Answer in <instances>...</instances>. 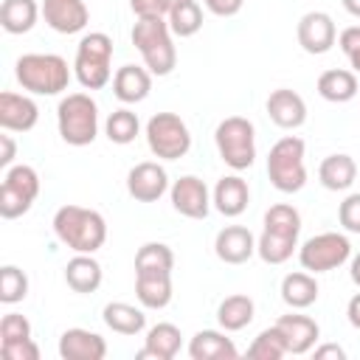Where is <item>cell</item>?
<instances>
[{"label":"cell","instance_id":"41","mask_svg":"<svg viewBox=\"0 0 360 360\" xmlns=\"http://www.w3.org/2000/svg\"><path fill=\"white\" fill-rule=\"evenodd\" d=\"M338 45H340V51L346 53L352 70L360 73V25H349V28H343L340 37H338Z\"/></svg>","mask_w":360,"mask_h":360},{"label":"cell","instance_id":"26","mask_svg":"<svg viewBox=\"0 0 360 360\" xmlns=\"http://www.w3.org/2000/svg\"><path fill=\"white\" fill-rule=\"evenodd\" d=\"M354 177H357V163L352 155H343V152L323 158L318 166V180L326 191H346L352 188Z\"/></svg>","mask_w":360,"mask_h":360},{"label":"cell","instance_id":"25","mask_svg":"<svg viewBox=\"0 0 360 360\" xmlns=\"http://www.w3.org/2000/svg\"><path fill=\"white\" fill-rule=\"evenodd\" d=\"M135 298L143 309H163L172 301V273H135Z\"/></svg>","mask_w":360,"mask_h":360},{"label":"cell","instance_id":"46","mask_svg":"<svg viewBox=\"0 0 360 360\" xmlns=\"http://www.w3.org/2000/svg\"><path fill=\"white\" fill-rule=\"evenodd\" d=\"M343 360L346 357V352L338 346V343H323V346H318L315 349V360Z\"/></svg>","mask_w":360,"mask_h":360},{"label":"cell","instance_id":"35","mask_svg":"<svg viewBox=\"0 0 360 360\" xmlns=\"http://www.w3.org/2000/svg\"><path fill=\"white\" fill-rule=\"evenodd\" d=\"M264 231L298 239V233H301V214L292 205H287V202H276V205H270L264 211Z\"/></svg>","mask_w":360,"mask_h":360},{"label":"cell","instance_id":"10","mask_svg":"<svg viewBox=\"0 0 360 360\" xmlns=\"http://www.w3.org/2000/svg\"><path fill=\"white\" fill-rule=\"evenodd\" d=\"M349 259H352V242L338 231L309 236L298 248V262L309 273H329V270L346 264Z\"/></svg>","mask_w":360,"mask_h":360},{"label":"cell","instance_id":"6","mask_svg":"<svg viewBox=\"0 0 360 360\" xmlns=\"http://www.w3.org/2000/svg\"><path fill=\"white\" fill-rule=\"evenodd\" d=\"M304 141L298 135H284L270 146L267 155V177L281 194H295L307 186L304 166Z\"/></svg>","mask_w":360,"mask_h":360},{"label":"cell","instance_id":"36","mask_svg":"<svg viewBox=\"0 0 360 360\" xmlns=\"http://www.w3.org/2000/svg\"><path fill=\"white\" fill-rule=\"evenodd\" d=\"M295 248H298V239L278 236V233H270V231H262V236L256 239V253L267 264H284L295 253Z\"/></svg>","mask_w":360,"mask_h":360},{"label":"cell","instance_id":"3","mask_svg":"<svg viewBox=\"0 0 360 360\" xmlns=\"http://www.w3.org/2000/svg\"><path fill=\"white\" fill-rule=\"evenodd\" d=\"M22 90L34 96H59L70 84V68L59 53H22L14 65Z\"/></svg>","mask_w":360,"mask_h":360},{"label":"cell","instance_id":"33","mask_svg":"<svg viewBox=\"0 0 360 360\" xmlns=\"http://www.w3.org/2000/svg\"><path fill=\"white\" fill-rule=\"evenodd\" d=\"M104 132H107L110 143L127 146V143H132V141L138 138V132H141V121H138V115H135L132 110L121 107V110H112V112L107 115V121H104Z\"/></svg>","mask_w":360,"mask_h":360},{"label":"cell","instance_id":"14","mask_svg":"<svg viewBox=\"0 0 360 360\" xmlns=\"http://www.w3.org/2000/svg\"><path fill=\"white\" fill-rule=\"evenodd\" d=\"M42 17L56 34H79L90 22L84 0H42Z\"/></svg>","mask_w":360,"mask_h":360},{"label":"cell","instance_id":"8","mask_svg":"<svg viewBox=\"0 0 360 360\" xmlns=\"http://www.w3.org/2000/svg\"><path fill=\"white\" fill-rule=\"evenodd\" d=\"M39 197V174L28 163L8 166L0 183V217L17 219L31 211L34 200Z\"/></svg>","mask_w":360,"mask_h":360},{"label":"cell","instance_id":"28","mask_svg":"<svg viewBox=\"0 0 360 360\" xmlns=\"http://www.w3.org/2000/svg\"><path fill=\"white\" fill-rule=\"evenodd\" d=\"M318 93H321V98H326L332 104L352 101L357 96V76H354V70H343V68L323 70L318 76Z\"/></svg>","mask_w":360,"mask_h":360},{"label":"cell","instance_id":"38","mask_svg":"<svg viewBox=\"0 0 360 360\" xmlns=\"http://www.w3.org/2000/svg\"><path fill=\"white\" fill-rule=\"evenodd\" d=\"M28 295V276L14 267V264H3L0 267V301L3 304H17Z\"/></svg>","mask_w":360,"mask_h":360},{"label":"cell","instance_id":"29","mask_svg":"<svg viewBox=\"0 0 360 360\" xmlns=\"http://www.w3.org/2000/svg\"><path fill=\"white\" fill-rule=\"evenodd\" d=\"M318 281L312 273H287L281 278V301L290 309H307L318 301Z\"/></svg>","mask_w":360,"mask_h":360},{"label":"cell","instance_id":"4","mask_svg":"<svg viewBox=\"0 0 360 360\" xmlns=\"http://www.w3.org/2000/svg\"><path fill=\"white\" fill-rule=\"evenodd\" d=\"M112 39L104 31H90L76 45L73 73L84 90H101L112 76Z\"/></svg>","mask_w":360,"mask_h":360},{"label":"cell","instance_id":"48","mask_svg":"<svg viewBox=\"0 0 360 360\" xmlns=\"http://www.w3.org/2000/svg\"><path fill=\"white\" fill-rule=\"evenodd\" d=\"M349 276H352V281L360 287V253H354V256H352V264H349Z\"/></svg>","mask_w":360,"mask_h":360},{"label":"cell","instance_id":"12","mask_svg":"<svg viewBox=\"0 0 360 360\" xmlns=\"http://www.w3.org/2000/svg\"><path fill=\"white\" fill-rule=\"evenodd\" d=\"M295 37H298V45L307 53L321 56V53L332 51V45L338 42V28H335V20L326 11H307L298 20Z\"/></svg>","mask_w":360,"mask_h":360},{"label":"cell","instance_id":"24","mask_svg":"<svg viewBox=\"0 0 360 360\" xmlns=\"http://www.w3.org/2000/svg\"><path fill=\"white\" fill-rule=\"evenodd\" d=\"M188 357L191 360H233L239 357V349L233 346L225 332L217 329H202L188 340Z\"/></svg>","mask_w":360,"mask_h":360},{"label":"cell","instance_id":"47","mask_svg":"<svg viewBox=\"0 0 360 360\" xmlns=\"http://www.w3.org/2000/svg\"><path fill=\"white\" fill-rule=\"evenodd\" d=\"M346 318H349V323H352L354 329H360V292H354V295L349 298V304H346Z\"/></svg>","mask_w":360,"mask_h":360},{"label":"cell","instance_id":"30","mask_svg":"<svg viewBox=\"0 0 360 360\" xmlns=\"http://www.w3.org/2000/svg\"><path fill=\"white\" fill-rule=\"evenodd\" d=\"M253 315H256V304H253L250 295H242V292L222 298L219 307H217V321H219V326H222L225 332H239V329H245V326L253 321Z\"/></svg>","mask_w":360,"mask_h":360},{"label":"cell","instance_id":"22","mask_svg":"<svg viewBox=\"0 0 360 360\" xmlns=\"http://www.w3.org/2000/svg\"><path fill=\"white\" fill-rule=\"evenodd\" d=\"M180 343H183V335L174 323H166V321L155 323L146 332V343L138 352V360H172V357H177Z\"/></svg>","mask_w":360,"mask_h":360},{"label":"cell","instance_id":"20","mask_svg":"<svg viewBox=\"0 0 360 360\" xmlns=\"http://www.w3.org/2000/svg\"><path fill=\"white\" fill-rule=\"evenodd\" d=\"M152 90V73L141 65H121L112 76V93L121 104H138Z\"/></svg>","mask_w":360,"mask_h":360},{"label":"cell","instance_id":"44","mask_svg":"<svg viewBox=\"0 0 360 360\" xmlns=\"http://www.w3.org/2000/svg\"><path fill=\"white\" fill-rule=\"evenodd\" d=\"M202 3L217 17H233V14H239V8H242L245 0H202Z\"/></svg>","mask_w":360,"mask_h":360},{"label":"cell","instance_id":"13","mask_svg":"<svg viewBox=\"0 0 360 360\" xmlns=\"http://www.w3.org/2000/svg\"><path fill=\"white\" fill-rule=\"evenodd\" d=\"M169 174L160 163L155 160H143V163H135L127 174V191L132 200L138 202H158L166 191H169Z\"/></svg>","mask_w":360,"mask_h":360},{"label":"cell","instance_id":"49","mask_svg":"<svg viewBox=\"0 0 360 360\" xmlns=\"http://www.w3.org/2000/svg\"><path fill=\"white\" fill-rule=\"evenodd\" d=\"M343 8H346L352 17H360V0H343Z\"/></svg>","mask_w":360,"mask_h":360},{"label":"cell","instance_id":"43","mask_svg":"<svg viewBox=\"0 0 360 360\" xmlns=\"http://www.w3.org/2000/svg\"><path fill=\"white\" fill-rule=\"evenodd\" d=\"M129 8L138 20H149V17H169L172 11V0H129Z\"/></svg>","mask_w":360,"mask_h":360},{"label":"cell","instance_id":"34","mask_svg":"<svg viewBox=\"0 0 360 360\" xmlns=\"http://www.w3.org/2000/svg\"><path fill=\"white\" fill-rule=\"evenodd\" d=\"M169 28L172 34L177 37H194L200 28H202V8L197 0H183V3H174L172 11H169Z\"/></svg>","mask_w":360,"mask_h":360},{"label":"cell","instance_id":"5","mask_svg":"<svg viewBox=\"0 0 360 360\" xmlns=\"http://www.w3.org/2000/svg\"><path fill=\"white\" fill-rule=\"evenodd\" d=\"M56 127L70 146L93 143L98 135V104L87 93H68L56 107Z\"/></svg>","mask_w":360,"mask_h":360},{"label":"cell","instance_id":"1","mask_svg":"<svg viewBox=\"0 0 360 360\" xmlns=\"http://www.w3.org/2000/svg\"><path fill=\"white\" fill-rule=\"evenodd\" d=\"M53 233L73 253H96L107 242V222L93 208L62 205L53 214Z\"/></svg>","mask_w":360,"mask_h":360},{"label":"cell","instance_id":"37","mask_svg":"<svg viewBox=\"0 0 360 360\" xmlns=\"http://www.w3.org/2000/svg\"><path fill=\"white\" fill-rule=\"evenodd\" d=\"M284 354H287V343H284V338H281L276 323L270 329H262L253 338V343L248 346V357L250 360H281Z\"/></svg>","mask_w":360,"mask_h":360},{"label":"cell","instance_id":"40","mask_svg":"<svg viewBox=\"0 0 360 360\" xmlns=\"http://www.w3.org/2000/svg\"><path fill=\"white\" fill-rule=\"evenodd\" d=\"M338 222L343 225V231L360 233V191L349 194V197L338 205Z\"/></svg>","mask_w":360,"mask_h":360},{"label":"cell","instance_id":"31","mask_svg":"<svg viewBox=\"0 0 360 360\" xmlns=\"http://www.w3.org/2000/svg\"><path fill=\"white\" fill-rule=\"evenodd\" d=\"M104 323L118 332V335H138L146 329V315H143V307H132V304H124V301H110L101 312Z\"/></svg>","mask_w":360,"mask_h":360},{"label":"cell","instance_id":"45","mask_svg":"<svg viewBox=\"0 0 360 360\" xmlns=\"http://www.w3.org/2000/svg\"><path fill=\"white\" fill-rule=\"evenodd\" d=\"M0 149H3V152H0V166L8 169V166L14 163V158H17V143H14V138H11L8 132L0 135Z\"/></svg>","mask_w":360,"mask_h":360},{"label":"cell","instance_id":"15","mask_svg":"<svg viewBox=\"0 0 360 360\" xmlns=\"http://www.w3.org/2000/svg\"><path fill=\"white\" fill-rule=\"evenodd\" d=\"M39 121V107L34 98L20 93H0V127L6 132H28Z\"/></svg>","mask_w":360,"mask_h":360},{"label":"cell","instance_id":"17","mask_svg":"<svg viewBox=\"0 0 360 360\" xmlns=\"http://www.w3.org/2000/svg\"><path fill=\"white\" fill-rule=\"evenodd\" d=\"M284 343H287V354H307L315 349L318 343V335H321V326L309 318V315H298V312H290V315H281L276 321Z\"/></svg>","mask_w":360,"mask_h":360},{"label":"cell","instance_id":"16","mask_svg":"<svg viewBox=\"0 0 360 360\" xmlns=\"http://www.w3.org/2000/svg\"><path fill=\"white\" fill-rule=\"evenodd\" d=\"M214 253L225 264H245L256 253V236L245 225H225L214 239Z\"/></svg>","mask_w":360,"mask_h":360},{"label":"cell","instance_id":"7","mask_svg":"<svg viewBox=\"0 0 360 360\" xmlns=\"http://www.w3.org/2000/svg\"><path fill=\"white\" fill-rule=\"evenodd\" d=\"M214 143L225 166L245 172L256 160V127L242 115H228L214 129Z\"/></svg>","mask_w":360,"mask_h":360},{"label":"cell","instance_id":"39","mask_svg":"<svg viewBox=\"0 0 360 360\" xmlns=\"http://www.w3.org/2000/svg\"><path fill=\"white\" fill-rule=\"evenodd\" d=\"M31 338V323L25 315L20 312H8L0 321V343H11V340H25Z\"/></svg>","mask_w":360,"mask_h":360},{"label":"cell","instance_id":"42","mask_svg":"<svg viewBox=\"0 0 360 360\" xmlns=\"http://www.w3.org/2000/svg\"><path fill=\"white\" fill-rule=\"evenodd\" d=\"M0 354L6 360H39V346L31 338L11 340V343H0Z\"/></svg>","mask_w":360,"mask_h":360},{"label":"cell","instance_id":"19","mask_svg":"<svg viewBox=\"0 0 360 360\" xmlns=\"http://www.w3.org/2000/svg\"><path fill=\"white\" fill-rule=\"evenodd\" d=\"M267 115H270V121L276 124V127H281V129H298L304 121H307V104H304V98L295 93V90H290V87H278V90H273L270 96H267Z\"/></svg>","mask_w":360,"mask_h":360},{"label":"cell","instance_id":"11","mask_svg":"<svg viewBox=\"0 0 360 360\" xmlns=\"http://www.w3.org/2000/svg\"><path fill=\"white\" fill-rule=\"evenodd\" d=\"M169 197H172V208L188 219H205L214 202L208 186L194 174H183L180 180H174Z\"/></svg>","mask_w":360,"mask_h":360},{"label":"cell","instance_id":"9","mask_svg":"<svg viewBox=\"0 0 360 360\" xmlns=\"http://www.w3.org/2000/svg\"><path fill=\"white\" fill-rule=\"evenodd\" d=\"M146 143L149 152L160 160H180L191 149V132L186 121L174 112H155L146 121Z\"/></svg>","mask_w":360,"mask_h":360},{"label":"cell","instance_id":"32","mask_svg":"<svg viewBox=\"0 0 360 360\" xmlns=\"http://www.w3.org/2000/svg\"><path fill=\"white\" fill-rule=\"evenodd\" d=\"M174 253L163 242H146L135 253V273H172Z\"/></svg>","mask_w":360,"mask_h":360},{"label":"cell","instance_id":"50","mask_svg":"<svg viewBox=\"0 0 360 360\" xmlns=\"http://www.w3.org/2000/svg\"><path fill=\"white\" fill-rule=\"evenodd\" d=\"M174 3H183V0H172V6H174Z\"/></svg>","mask_w":360,"mask_h":360},{"label":"cell","instance_id":"21","mask_svg":"<svg viewBox=\"0 0 360 360\" xmlns=\"http://www.w3.org/2000/svg\"><path fill=\"white\" fill-rule=\"evenodd\" d=\"M214 208L222 214V217H239L245 214L248 202H250V188H248V180H242L239 174H225L219 177V183L214 186Z\"/></svg>","mask_w":360,"mask_h":360},{"label":"cell","instance_id":"2","mask_svg":"<svg viewBox=\"0 0 360 360\" xmlns=\"http://www.w3.org/2000/svg\"><path fill=\"white\" fill-rule=\"evenodd\" d=\"M132 45L138 48L143 68L152 76H169L177 65V48L172 42V28L166 17L138 20L132 25Z\"/></svg>","mask_w":360,"mask_h":360},{"label":"cell","instance_id":"27","mask_svg":"<svg viewBox=\"0 0 360 360\" xmlns=\"http://www.w3.org/2000/svg\"><path fill=\"white\" fill-rule=\"evenodd\" d=\"M42 14V6L37 0H3L0 6V25L6 34H28L37 25V17Z\"/></svg>","mask_w":360,"mask_h":360},{"label":"cell","instance_id":"18","mask_svg":"<svg viewBox=\"0 0 360 360\" xmlns=\"http://www.w3.org/2000/svg\"><path fill=\"white\" fill-rule=\"evenodd\" d=\"M104 354H107V340L98 332L73 326V329H65L59 338L62 360H104Z\"/></svg>","mask_w":360,"mask_h":360},{"label":"cell","instance_id":"23","mask_svg":"<svg viewBox=\"0 0 360 360\" xmlns=\"http://www.w3.org/2000/svg\"><path fill=\"white\" fill-rule=\"evenodd\" d=\"M101 278H104V270L101 264L93 259V253H76L68 264H65V281L73 292H96L101 287Z\"/></svg>","mask_w":360,"mask_h":360}]
</instances>
